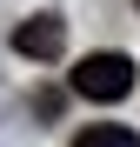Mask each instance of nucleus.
Masks as SVG:
<instances>
[{
  "instance_id": "f257e3e1",
  "label": "nucleus",
  "mask_w": 140,
  "mask_h": 147,
  "mask_svg": "<svg viewBox=\"0 0 140 147\" xmlns=\"http://www.w3.org/2000/svg\"><path fill=\"white\" fill-rule=\"evenodd\" d=\"M133 80H140V67L127 54H87V60H74V94L80 100H127Z\"/></svg>"
},
{
  "instance_id": "f03ea898",
  "label": "nucleus",
  "mask_w": 140,
  "mask_h": 147,
  "mask_svg": "<svg viewBox=\"0 0 140 147\" xmlns=\"http://www.w3.org/2000/svg\"><path fill=\"white\" fill-rule=\"evenodd\" d=\"M60 47H67V20L60 13H33V20L13 27V54H27V60H60Z\"/></svg>"
},
{
  "instance_id": "7ed1b4c3",
  "label": "nucleus",
  "mask_w": 140,
  "mask_h": 147,
  "mask_svg": "<svg viewBox=\"0 0 140 147\" xmlns=\"http://www.w3.org/2000/svg\"><path fill=\"white\" fill-rule=\"evenodd\" d=\"M74 147H140V127H120V120H100V127H80Z\"/></svg>"
}]
</instances>
